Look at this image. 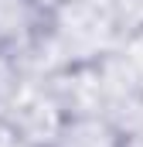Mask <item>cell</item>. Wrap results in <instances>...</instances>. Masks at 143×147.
<instances>
[{
	"instance_id": "1",
	"label": "cell",
	"mask_w": 143,
	"mask_h": 147,
	"mask_svg": "<svg viewBox=\"0 0 143 147\" xmlns=\"http://www.w3.org/2000/svg\"><path fill=\"white\" fill-rule=\"evenodd\" d=\"M51 147H123V134L109 116H68Z\"/></svg>"
},
{
	"instance_id": "2",
	"label": "cell",
	"mask_w": 143,
	"mask_h": 147,
	"mask_svg": "<svg viewBox=\"0 0 143 147\" xmlns=\"http://www.w3.org/2000/svg\"><path fill=\"white\" fill-rule=\"evenodd\" d=\"M55 3H61V0H44V7H55Z\"/></svg>"
},
{
	"instance_id": "3",
	"label": "cell",
	"mask_w": 143,
	"mask_h": 147,
	"mask_svg": "<svg viewBox=\"0 0 143 147\" xmlns=\"http://www.w3.org/2000/svg\"><path fill=\"white\" fill-rule=\"evenodd\" d=\"M123 147H143V144H123Z\"/></svg>"
}]
</instances>
